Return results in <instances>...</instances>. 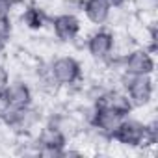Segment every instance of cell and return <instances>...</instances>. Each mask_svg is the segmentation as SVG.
<instances>
[{"instance_id":"cell-1","label":"cell","mask_w":158,"mask_h":158,"mask_svg":"<svg viewBox=\"0 0 158 158\" xmlns=\"http://www.w3.org/2000/svg\"><path fill=\"white\" fill-rule=\"evenodd\" d=\"M48 76L58 89L76 88L84 82V65L73 54H54L48 60Z\"/></svg>"},{"instance_id":"cell-2","label":"cell","mask_w":158,"mask_h":158,"mask_svg":"<svg viewBox=\"0 0 158 158\" xmlns=\"http://www.w3.org/2000/svg\"><path fill=\"white\" fill-rule=\"evenodd\" d=\"M117 86L128 95L134 110H143L154 101V74H117Z\"/></svg>"},{"instance_id":"cell-3","label":"cell","mask_w":158,"mask_h":158,"mask_svg":"<svg viewBox=\"0 0 158 158\" xmlns=\"http://www.w3.org/2000/svg\"><path fill=\"white\" fill-rule=\"evenodd\" d=\"M112 143L125 147V149H145L147 147V127L145 121L139 117L125 115L123 121L119 123V127L114 130L112 134Z\"/></svg>"},{"instance_id":"cell-4","label":"cell","mask_w":158,"mask_h":158,"mask_svg":"<svg viewBox=\"0 0 158 158\" xmlns=\"http://www.w3.org/2000/svg\"><path fill=\"white\" fill-rule=\"evenodd\" d=\"M82 19L78 13H69V11H60L50 15L48 30L50 35L60 43V45H74L82 37Z\"/></svg>"},{"instance_id":"cell-5","label":"cell","mask_w":158,"mask_h":158,"mask_svg":"<svg viewBox=\"0 0 158 158\" xmlns=\"http://www.w3.org/2000/svg\"><path fill=\"white\" fill-rule=\"evenodd\" d=\"M84 50L93 63L102 65L115 50L114 30L108 26H95V30L84 37Z\"/></svg>"},{"instance_id":"cell-6","label":"cell","mask_w":158,"mask_h":158,"mask_svg":"<svg viewBox=\"0 0 158 158\" xmlns=\"http://www.w3.org/2000/svg\"><path fill=\"white\" fill-rule=\"evenodd\" d=\"M35 91L32 84L23 76L11 78L10 84L0 91V104L2 106H13V108H26L34 104Z\"/></svg>"},{"instance_id":"cell-7","label":"cell","mask_w":158,"mask_h":158,"mask_svg":"<svg viewBox=\"0 0 158 158\" xmlns=\"http://www.w3.org/2000/svg\"><path fill=\"white\" fill-rule=\"evenodd\" d=\"M123 73L127 74H154L156 60L145 45H136L123 56Z\"/></svg>"},{"instance_id":"cell-8","label":"cell","mask_w":158,"mask_h":158,"mask_svg":"<svg viewBox=\"0 0 158 158\" xmlns=\"http://www.w3.org/2000/svg\"><path fill=\"white\" fill-rule=\"evenodd\" d=\"M48 23H50V13L47 11V8L39 0H32V2L23 4V10L19 13V24L23 28L35 34V32L47 30Z\"/></svg>"},{"instance_id":"cell-9","label":"cell","mask_w":158,"mask_h":158,"mask_svg":"<svg viewBox=\"0 0 158 158\" xmlns=\"http://www.w3.org/2000/svg\"><path fill=\"white\" fill-rule=\"evenodd\" d=\"M125 115L117 114L115 110L104 106V104H95L93 106V112H91V117H89V125H93L95 128H99L101 132L108 134L112 138L114 130L119 127V123L123 121Z\"/></svg>"},{"instance_id":"cell-10","label":"cell","mask_w":158,"mask_h":158,"mask_svg":"<svg viewBox=\"0 0 158 158\" xmlns=\"http://www.w3.org/2000/svg\"><path fill=\"white\" fill-rule=\"evenodd\" d=\"M80 13L91 26H106L112 15V6L106 0H82Z\"/></svg>"},{"instance_id":"cell-11","label":"cell","mask_w":158,"mask_h":158,"mask_svg":"<svg viewBox=\"0 0 158 158\" xmlns=\"http://www.w3.org/2000/svg\"><path fill=\"white\" fill-rule=\"evenodd\" d=\"M95 104H104V106L115 110V112L121 114V115H130V114H134V106H132L128 95H127L119 86H112V88L101 97V101L95 102Z\"/></svg>"},{"instance_id":"cell-12","label":"cell","mask_w":158,"mask_h":158,"mask_svg":"<svg viewBox=\"0 0 158 158\" xmlns=\"http://www.w3.org/2000/svg\"><path fill=\"white\" fill-rule=\"evenodd\" d=\"M35 141H37V147H65L69 141L65 139V136L56 128L52 127L50 123L43 121L39 125V128L35 130L34 134Z\"/></svg>"},{"instance_id":"cell-13","label":"cell","mask_w":158,"mask_h":158,"mask_svg":"<svg viewBox=\"0 0 158 158\" xmlns=\"http://www.w3.org/2000/svg\"><path fill=\"white\" fill-rule=\"evenodd\" d=\"M13 19H0V41L2 43H11L13 39Z\"/></svg>"},{"instance_id":"cell-14","label":"cell","mask_w":158,"mask_h":158,"mask_svg":"<svg viewBox=\"0 0 158 158\" xmlns=\"http://www.w3.org/2000/svg\"><path fill=\"white\" fill-rule=\"evenodd\" d=\"M13 78V74H11V69L8 67V63L4 61V60H0V91H2L8 84H10V80Z\"/></svg>"},{"instance_id":"cell-15","label":"cell","mask_w":158,"mask_h":158,"mask_svg":"<svg viewBox=\"0 0 158 158\" xmlns=\"http://www.w3.org/2000/svg\"><path fill=\"white\" fill-rule=\"evenodd\" d=\"M17 10V4L10 2V0H0V19H10L13 17Z\"/></svg>"},{"instance_id":"cell-16","label":"cell","mask_w":158,"mask_h":158,"mask_svg":"<svg viewBox=\"0 0 158 158\" xmlns=\"http://www.w3.org/2000/svg\"><path fill=\"white\" fill-rule=\"evenodd\" d=\"M106 2L112 6V8H123L128 4V0H106Z\"/></svg>"},{"instance_id":"cell-17","label":"cell","mask_w":158,"mask_h":158,"mask_svg":"<svg viewBox=\"0 0 158 158\" xmlns=\"http://www.w3.org/2000/svg\"><path fill=\"white\" fill-rule=\"evenodd\" d=\"M8 48H10L8 43H2V41H0V60H4V54L8 52Z\"/></svg>"},{"instance_id":"cell-18","label":"cell","mask_w":158,"mask_h":158,"mask_svg":"<svg viewBox=\"0 0 158 158\" xmlns=\"http://www.w3.org/2000/svg\"><path fill=\"white\" fill-rule=\"evenodd\" d=\"M10 2H13V4H17V6H19V4H23V0H10Z\"/></svg>"}]
</instances>
